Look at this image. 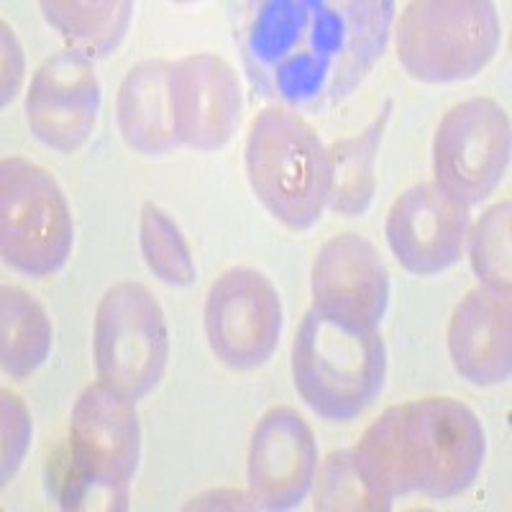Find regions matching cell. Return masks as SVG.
Returning a JSON list of instances; mask_svg holds the SVG:
<instances>
[{
    "label": "cell",
    "mask_w": 512,
    "mask_h": 512,
    "mask_svg": "<svg viewBox=\"0 0 512 512\" xmlns=\"http://www.w3.org/2000/svg\"><path fill=\"white\" fill-rule=\"evenodd\" d=\"M390 0H264L239 31L251 88L300 113H323L359 88L390 41Z\"/></svg>",
    "instance_id": "6da1fadb"
},
{
    "label": "cell",
    "mask_w": 512,
    "mask_h": 512,
    "mask_svg": "<svg viewBox=\"0 0 512 512\" xmlns=\"http://www.w3.org/2000/svg\"><path fill=\"white\" fill-rule=\"evenodd\" d=\"M487 438L477 413L454 397L392 405L351 448L361 479L390 510L410 492L446 500L461 495L479 477Z\"/></svg>",
    "instance_id": "7a4b0ae2"
},
{
    "label": "cell",
    "mask_w": 512,
    "mask_h": 512,
    "mask_svg": "<svg viewBox=\"0 0 512 512\" xmlns=\"http://www.w3.org/2000/svg\"><path fill=\"white\" fill-rule=\"evenodd\" d=\"M246 175L259 203L282 226L308 231L320 221L331 190V159L300 113L274 105L251 121Z\"/></svg>",
    "instance_id": "3957f363"
},
{
    "label": "cell",
    "mask_w": 512,
    "mask_h": 512,
    "mask_svg": "<svg viewBox=\"0 0 512 512\" xmlns=\"http://www.w3.org/2000/svg\"><path fill=\"white\" fill-rule=\"evenodd\" d=\"M292 379L305 405L320 418L333 423L359 418L387 379L382 336L308 310L292 344Z\"/></svg>",
    "instance_id": "277c9868"
},
{
    "label": "cell",
    "mask_w": 512,
    "mask_h": 512,
    "mask_svg": "<svg viewBox=\"0 0 512 512\" xmlns=\"http://www.w3.org/2000/svg\"><path fill=\"white\" fill-rule=\"evenodd\" d=\"M502 26L484 0H418L397 26V57L413 80L451 85L477 77L500 49Z\"/></svg>",
    "instance_id": "5b68a950"
},
{
    "label": "cell",
    "mask_w": 512,
    "mask_h": 512,
    "mask_svg": "<svg viewBox=\"0 0 512 512\" xmlns=\"http://www.w3.org/2000/svg\"><path fill=\"white\" fill-rule=\"evenodd\" d=\"M75 244L70 203L47 169L24 157L0 164V254L26 277L59 272Z\"/></svg>",
    "instance_id": "8992f818"
},
{
    "label": "cell",
    "mask_w": 512,
    "mask_h": 512,
    "mask_svg": "<svg viewBox=\"0 0 512 512\" xmlns=\"http://www.w3.org/2000/svg\"><path fill=\"white\" fill-rule=\"evenodd\" d=\"M141 456V425L134 400L105 382H95L77 397L70 418V474L80 492L103 495L108 510H126L128 484Z\"/></svg>",
    "instance_id": "52a82bcc"
},
{
    "label": "cell",
    "mask_w": 512,
    "mask_h": 512,
    "mask_svg": "<svg viewBox=\"0 0 512 512\" xmlns=\"http://www.w3.org/2000/svg\"><path fill=\"white\" fill-rule=\"evenodd\" d=\"M93 356L100 382L141 400L162 382L169 361V331L162 305L139 282H118L95 313Z\"/></svg>",
    "instance_id": "ba28073f"
},
{
    "label": "cell",
    "mask_w": 512,
    "mask_h": 512,
    "mask_svg": "<svg viewBox=\"0 0 512 512\" xmlns=\"http://www.w3.org/2000/svg\"><path fill=\"white\" fill-rule=\"evenodd\" d=\"M510 118L495 100L472 98L454 105L433 139L436 185L464 208L487 200L510 164Z\"/></svg>",
    "instance_id": "9c48e42d"
},
{
    "label": "cell",
    "mask_w": 512,
    "mask_h": 512,
    "mask_svg": "<svg viewBox=\"0 0 512 512\" xmlns=\"http://www.w3.org/2000/svg\"><path fill=\"white\" fill-rule=\"evenodd\" d=\"M282 300L277 287L251 267L223 272L205 300V336L226 367L256 369L277 351L282 333Z\"/></svg>",
    "instance_id": "30bf717a"
},
{
    "label": "cell",
    "mask_w": 512,
    "mask_h": 512,
    "mask_svg": "<svg viewBox=\"0 0 512 512\" xmlns=\"http://www.w3.org/2000/svg\"><path fill=\"white\" fill-rule=\"evenodd\" d=\"M313 308L351 328L377 331L390 305L384 259L359 233H341L320 246L310 274Z\"/></svg>",
    "instance_id": "8fae6325"
},
{
    "label": "cell",
    "mask_w": 512,
    "mask_h": 512,
    "mask_svg": "<svg viewBox=\"0 0 512 512\" xmlns=\"http://www.w3.org/2000/svg\"><path fill=\"white\" fill-rule=\"evenodd\" d=\"M169 113L177 144L218 152L231 141L244 113L239 77L216 54H190L172 62Z\"/></svg>",
    "instance_id": "7c38bea8"
},
{
    "label": "cell",
    "mask_w": 512,
    "mask_h": 512,
    "mask_svg": "<svg viewBox=\"0 0 512 512\" xmlns=\"http://www.w3.org/2000/svg\"><path fill=\"white\" fill-rule=\"evenodd\" d=\"M100 82L93 59L75 49L41 62L26 95L31 134L59 154H75L88 144L98 121Z\"/></svg>",
    "instance_id": "4fadbf2b"
},
{
    "label": "cell",
    "mask_w": 512,
    "mask_h": 512,
    "mask_svg": "<svg viewBox=\"0 0 512 512\" xmlns=\"http://www.w3.org/2000/svg\"><path fill=\"white\" fill-rule=\"evenodd\" d=\"M469 223V208L448 198L436 182H420L392 203L384 231L402 267L433 277L459 262Z\"/></svg>",
    "instance_id": "5bb4252c"
},
{
    "label": "cell",
    "mask_w": 512,
    "mask_h": 512,
    "mask_svg": "<svg viewBox=\"0 0 512 512\" xmlns=\"http://www.w3.org/2000/svg\"><path fill=\"white\" fill-rule=\"evenodd\" d=\"M318 472V443L308 420L272 408L251 433L249 495L264 510H292L308 497Z\"/></svg>",
    "instance_id": "9a60e30c"
},
{
    "label": "cell",
    "mask_w": 512,
    "mask_h": 512,
    "mask_svg": "<svg viewBox=\"0 0 512 512\" xmlns=\"http://www.w3.org/2000/svg\"><path fill=\"white\" fill-rule=\"evenodd\" d=\"M510 292L477 287L456 305L448 323V354L466 382L492 387L510 379Z\"/></svg>",
    "instance_id": "2e32d148"
},
{
    "label": "cell",
    "mask_w": 512,
    "mask_h": 512,
    "mask_svg": "<svg viewBox=\"0 0 512 512\" xmlns=\"http://www.w3.org/2000/svg\"><path fill=\"white\" fill-rule=\"evenodd\" d=\"M169 72L167 59H146L128 70L116 98V118L128 149L144 157H164L177 149L169 113Z\"/></svg>",
    "instance_id": "e0dca14e"
},
{
    "label": "cell",
    "mask_w": 512,
    "mask_h": 512,
    "mask_svg": "<svg viewBox=\"0 0 512 512\" xmlns=\"http://www.w3.org/2000/svg\"><path fill=\"white\" fill-rule=\"evenodd\" d=\"M52 320L21 287L0 290V361L11 379H26L52 354Z\"/></svg>",
    "instance_id": "ac0fdd59"
},
{
    "label": "cell",
    "mask_w": 512,
    "mask_h": 512,
    "mask_svg": "<svg viewBox=\"0 0 512 512\" xmlns=\"http://www.w3.org/2000/svg\"><path fill=\"white\" fill-rule=\"evenodd\" d=\"M47 24L62 36L70 49L88 59H103L113 52L126 36L134 3L128 0H88V3H41Z\"/></svg>",
    "instance_id": "d6986e66"
},
{
    "label": "cell",
    "mask_w": 512,
    "mask_h": 512,
    "mask_svg": "<svg viewBox=\"0 0 512 512\" xmlns=\"http://www.w3.org/2000/svg\"><path fill=\"white\" fill-rule=\"evenodd\" d=\"M387 113L377 118L364 134L354 139L336 141L328 149L331 159V190H328V208L338 216H361L374 198V162H377L379 144H382Z\"/></svg>",
    "instance_id": "ffe728a7"
},
{
    "label": "cell",
    "mask_w": 512,
    "mask_h": 512,
    "mask_svg": "<svg viewBox=\"0 0 512 512\" xmlns=\"http://www.w3.org/2000/svg\"><path fill=\"white\" fill-rule=\"evenodd\" d=\"M141 254L146 267L152 269L157 280L172 287H187L195 282V262H192L190 246L177 228V223L157 208L146 203L141 208Z\"/></svg>",
    "instance_id": "44dd1931"
},
{
    "label": "cell",
    "mask_w": 512,
    "mask_h": 512,
    "mask_svg": "<svg viewBox=\"0 0 512 512\" xmlns=\"http://www.w3.org/2000/svg\"><path fill=\"white\" fill-rule=\"evenodd\" d=\"M510 200L489 208L472 231L469 259L484 287L510 292Z\"/></svg>",
    "instance_id": "7402d4cb"
},
{
    "label": "cell",
    "mask_w": 512,
    "mask_h": 512,
    "mask_svg": "<svg viewBox=\"0 0 512 512\" xmlns=\"http://www.w3.org/2000/svg\"><path fill=\"white\" fill-rule=\"evenodd\" d=\"M315 510H384V505L364 484L351 451H336L320 474Z\"/></svg>",
    "instance_id": "603a6c76"
},
{
    "label": "cell",
    "mask_w": 512,
    "mask_h": 512,
    "mask_svg": "<svg viewBox=\"0 0 512 512\" xmlns=\"http://www.w3.org/2000/svg\"><path fill=\"white\" fill-rule=\"evenodd\" d=\"M0 397H3L0 400V410H3V474L0 479L3 484H8L29 454L34 428H31L29 408L21 397L11 395L8 390L0 392Z\"/></svg>",
    "instance_id": "cb8c5ba5"
},
{
    "label": "cell",
    "mask_w": 512,
    "mask_h": 512,
    "mask_svg": "<svg viewBox=\"0 0 512 512\" xmlns=\"http://www.w3.org/2000/svg\"><path fill=\"white\" fill-rule=\"evenodd\" d=\"M21 80H24V52L18 47L11 26L3 21V105L16 98Z\"/></svg>",
    "instance_id": "d4e9b609"
}]
</instances>
